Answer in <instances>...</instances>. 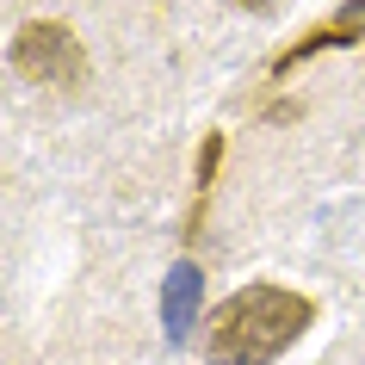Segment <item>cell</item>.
<instances>
[{
	"label": "cell",
	"mask_w": 365,
	"mask_h": 365,
	"mask_svg": "<svg viewBox=\"0 0 365 365\" xmlns=\"http://www.w3.org/2000/svg\"><path fill=\"white\" fill-rule=\"evenodd\" d=\"M242 6H267V0H242Z\"/></svg>",
	"instance_id": "8992f818"
},
{
	"label": "cell",
	"mask_w": 365,
	"mask_h": 365,
	"mask_svg": "<svg viewBox=\"0 0 365 365\" xmlns=\"http://www.w3.org/2000/svg\"><path fill=\"white\" fill-rule=\"evenodd\" d=\"M217 161H223V136H205V149H198V205H192V230H198L205 198H211V186H217ZM192 230H186V235H192Z\"/></svg>",
	"instance_id": "5b68a950"
},
{
	"label": "cell",
	"mask_w": 365,
	"mask_h": 365,
	"mask_svg": "<svg viewBox=\"0 0 365 365\" xmlns=\"http://www.w3.org/2000/svg\"><path fill=\"white\" fill-rule=\"evenodd\" d=\"M309 322H316V304H309L304 291L248 285L217 309L205 353H211V365H272Z\"/></svg>",
	"instance_id": "6da1fadb"
},
{
	"label": "cell",
	"mask_w": 365,
	"mask_h": 365,
	"mask_svg": "<svg viewBox=\"0 0 365 365\" xmlns=\"http://www.w3.org/2000/svg\"><path fill=\"white\" fill-rule=\"evenodd\" d=\"M365 38V0H346L334 19H322L316 31H304V38L291 43L285 56L272 62V75H291L297 62H309V56H322V50H346V43H359Z\"/></svg>",
	"instance_id": "3957f363"
},
{
	"label": "cell",
	"mask_w": 365,
	"mask_h": 365,
	"mask_svg": "<svg viewBox=\"0 0 365 365\" xmlns=\"http://www.w3.org/2000/svg\"><path fill=\"white\" fill-rule=\"evenodd\" d=\"M6 62H13L25 81H43V87H75V81H87V50H81L75 31L56 25V19L19 25V38L6 43Z\"/></svg>",
	"instance_id": "7a4b0ae2"
},
{
	"label": "cell",
	"mask_w": 365,
	"mask_h": 365,
	"mask_svg": "<svg viewBox=\"0 0 365 365\" xmlns=\"http://www.w3.org/2000/svg\"><path fill=\"white\" fill-rule=\"evenodd\" d=\"M198 304H205V272H198L192 260H180V267L168 272V285H161V328H168L173 346L198 328Z\"/></svg>",
	"instance_id": "277c9868"
}]
</instances>
